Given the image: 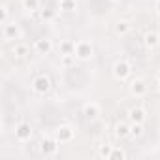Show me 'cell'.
Listing matches in <instances>:
<instances>
[{"instance_id":"1","label":"cell","mask_w":160,"mask_h":160,"mask_svg":"<svg viewBox=\"0 0 160 160\" xmlns=\"http://www.w3.org/2000/svg\"><path fill=\"white\" fill-rule=\"evenodd\" d=\"M73 55L77 60H91L92 55H94V47L89 40H77L75 45H73Z\"/></svg>"},{"instance_id":"2","label":"cell","mask_w":160,"mask_h":160,"mask_svg":"<svg viewBox=\"0 0 160 160\" xmlns=\"http://www.w3.org/2000/svg\"><path fill=\"white\" fill-rule=\"evenodd\" d=\"M111 72H113V77L117 79V81H126V79L132 75V64L128 60L121 58V60H117L113 64V70Z\"/></svg>"},{"instance_id":"3","label":"cell","mask_w":160,"mask_h":160,"mask_svg":"<svg viewBox=\"0 0 160 160\" xmlns=\"http://www.w3.org/2000/svg\"><path fill=\"white\" fill-rule=\"evenodd\" d=\"M32 91L38 94V96H45L49 91H51V79L49 75L45 73H40L32 79Z\"/></svg>"},{"instance_id":"4","label":"cell","mask_w":160,"mask_h":160,"mask_svg":"<svg viewBox=\"0 0 160 160\" xmlns=\"http://www.w3.org/2000/svg\"><path fill=\"white\" fill-rule=\"evenodd\" d=\"M58 145H60V141H58L57 138H47V136H45V138L40 141V152H42L43 156H47V158L57 156Z\"/></svg>"},{"instance_id":"5","label":"cell","mask_w":160,"mask_h":160,"mask_svg":"<svg viewBox=\"0 0 160 160\" xmlns=\"http://www.w3.org/2000/svg\"><path fill=\"white\" fill-rule=\"evenodd\" d=\"M128 91H130L132 96H136V98H143V96L147 94V83H145V79H141V77L132 79V81L128 83Z\"/></svg>"},{"instance_id":"6","label":"cell","mask_w":160,"mask_h":160,"mask_svg":"<svg viewBox=\"0 0 160 160\" xmlns=\"http://www.w3.org/2000/svg\"><path fill=\"white\" fill-rule=\"evenodd\" d=\"M55 138H57L60 143H70V141H73V138H75V130H73L70 124H60V126L55 130Z\"/></svg>"},{"instance_id":"7","label":"cell","mask_w":160,"mask_h":160,"mask_svg":"<svg viewBox=\"0 0 160 160\" xmlns=\"http://www.w3.org/2000/svg\"><path fill=\"white\" fill-rule=\"evenodd\" d=\"M21 36V32H19V27H17V23L13 21V23H4L2 25V38L6 40V42H13V40H17Z\"/></svg>"},{"instance_id":"8","label":"cell","mask_w":160,"mask_h":160,"mask_svg":"<svg viewBox=\"0 0 160 160\" xmlns=\"http://www.w3.org/2000/svg\"><path fill=\"white\" fill-rule=\"evenodd\" d=\"M30 138H32V126H30L28 122H19V124L15 126V139L21 141V143H25V141H28Z\"/></svg>"},{"instance_id":"9","label":"cell","mask_w":160,"mask_h":160,"mask_svg":"<svg viewBox=\"0 0 160 160\" xmlns=\"http://www.w3.org/2000/svg\"><path fill=\"white\" fill-rule=\"evenodd\" d=\"M53 42L49 40V38H38L36 42H34V51L38 53V55H49L51 51H53Z\"/></svg>"},{"instance_id":"10","label":"cell","mask_w":160,"mask_h":160,"mask_svg":"<svg viewBox=\"0 0 160 160\" xmlns=\"http://www.w3.org/2000/svg\"><path fill=\"white\" fill-rule=\"evenodd\" d=\"M100 113H102V108H100V104H96V102H87V104L83 106V115H85L89 121L98 119Z\"/></svg>"},{"instance_id":"11","label":"cell","mask_w":160,"mask_h":160,"mask_svg":"<svg viewBox=\"0 0 160 160\" xmlns=\"http://www.w3.org/2000/svg\"><path fill=\"white\" fill-rule=\"evenodd\" d=\"M145 119H147V111L141 106H136L128 111V121L130 122H145Z\"/></svg>"},{"instance_id":"12","label":"cell","mask_w":160,"mask_h":160,"mask_svg":"<svg viewBox=\"0 0 160 160\" xmlns=\"http://www.w3.org/2000/svg\"><path fill=\"white\" fill-rule=\"evenodd\" d=\"M143 45H145L149 51L156 49V47L160 45V36H158V32H147V34L143 36Z\"/></svg>"},{"instance_id":"13","label":"cell","mask_w":160,"mask_h":160,"mask_svg":"<svg viewBox=\"0 0 160 160\" xmlns=\"http://www.w3.org/2000/svg\"><path fill=\"white\" fill-rule=\"evenodd\" d=\"M113 30H115V34H117V36H126V34L132 30V23H130V21H126V19H119V21L115 23Z\"/></svg>"},{"instance_id":"14","label":"cell","mask_w":160,"mask_h":160,"mask_svg":"<svg viewBox=\"0 0 160 160\" xmlns=\"http://www.w3.org/2000/svg\"><path fill=\"white\" fill-rule=\"evenodd\" d=\"M113 134H115V138H119V139L130 138V122H117Z\"/></svg>"},{"instance_id":"15","label":"cell","mask_w":160,"mask_h":160,"mask_svg":"<svg viewBox=\"0 0 160 160\" xmlns=\"http://www.w3.org/2000/svg\"><path fill=\"white\" fill-rule=\"evenodd\" d=\"M58 8H60V12L72 13L77 10V0H58Z\"/></svg>"},{"instance_id":"16","label":"cell","mask_w":160,"mask_h":160,"mask_svg":"<svg viewBox=\"0 0 160 160\" xmlns=\"http://www.w3.org/2000/svg\"><path fill=\"white\" fill-rule=\"evenodd\" d=\"M113 147H115V145H109V143H102V145H98V156L109 160V158H111V152H113Z\"/></svg>"},{"instance_id":"17","label":"cell","mask_w":160,"mask_h":160,"mask_svg":"<svg viewBox=\"0 0 160 160\" xmlns=\"http://www.w3.org/2000/svg\"><path fill=\"white\" fill-rule=\"evenodd\" d=\"M12 53H13L17 58H25V57L28 55V45H27V43H15L13 49H12Z\"/></svg>"},{"instance_id":"18","label":"cell","mask_w":160,"mask_h":160,"mask_svg":"<svg viewBox=\"0 0 160 160\" xmlns=\"http://www.w3.org/2000/svg\"><path fill=\"white\" fill-rule=\"evenodd\" d=\"M75 64V55L68 53V55H60V66L62 68H72Z\"/></svg>"},{"instance_id":"19","label":"cell","mask_w":160,"mask_h":160,"mask_svg":"<svg viewBox=\"0 0 160 160\" xmlns=\"http://www.w3.org/2000/svg\"><path fill=\"white\" fill-rule=\"evenodd\" d=\"M73 42H68V40H64V42H60L58 43V53L60 55H68V53H73Z\"/></svg>"},{"instance_id":"20","label":"cell","mask_w":160,"mask_h":160,"mask_svg":"<svg viewBox=\"0 0 160 160\" xmlns=\"http://www.w3.org/2000/svg\"><path fill=\"white\" fill-rule=\"evenodd\" d=\"M130 136L141 138L143 136V122H130Z\"/></svg>"},{"instance_id":"21","label":"cell","mask_w":160,"mask_h":160,"mask_svg":"<svg viewBox=\"0 0 160 160\" xmlns=\"http://www.w3.org/2000/svg\"><path fill=\"white\" fill-rule=\"evenodd\" d=\"M23 8L27 12H40V0H23Z\"/></svg>"},{"instance_id":"22","label":"cell","mask_w":160,"mask_h":160,"mask_svg":"<svg viewBox=\"0 0 160 160\" xmlns=\"http://www.w3.org/2000/svg\"><path fill=\"white\" fill-rule=\"evenodd\" d=\"M55 10H49V8H43V10H40V19L42 21H53L55 19Z\"/></svg>"},{"instance_id":"23","label":"cell","mask_w":160,"mask_h":160,"mask_svg":"<svg viewBox=\"0 0 160 160\" xmlns=\"http://www.w3.org/2000/svg\"><path fill=\"white\" fill-rule=\"evenodd\" d=\"M124 158H126V151L121 149V147H113V152H111L109 160H124Z\"/></svg>"},{"instance_id":"24","label":"cell","mask_w":160,"mask_h":160,"mask_svg":"<svg viewBox=\"0 0 160 160\" xmlns=\"http://www.w3.org/2000/svg\"><path fill=\"white\" fill-rule=\"evenodd\" d=\"M8 17H10V8L6 6V4H2L0 6V23H8Z\"/></svg>"},{"instance_id":"25","label":"cell","mask_w":160,"mask_h":160,"mask_svg":"<svg viewBox=\"0 0 160 160\" xmlns=\"http://www.w3.org/2000/svg\"><path fill=\"white\" fill-rule=\"evenodd\" d=\"M154 10H156V13L160 15V0H156V2H154Z\"/></svg>"},{"instance_id":"26","label":"cell","mask_w":160,"mask_h":160,"mask_svg":"<svg viewBox=\"0 0 160 160\" xmlns=\"http://www.w3.org/2000/svg\"><path fill=\"white\" fill-rule=\"evenodd\" d=\"M156 87H158V91H160V79H158V81H156Z\"/></svg>"},{"instance_id":"27","label":"cell","mask_w":160,"mask_h":160,"mask_svg":"<svg viewBox=\"0 0 160 160\" xmlns=\"http://www.w3.org/2000/svg\"><path fill=\"white\" fill-rule=\"evenodd\" d=\"M109 2H119V0H109Z\"/></svg>"}]
</instances>
